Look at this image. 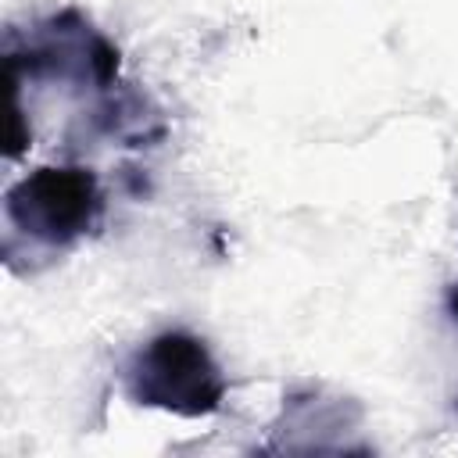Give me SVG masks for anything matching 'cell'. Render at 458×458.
I'll list each match as a JSON object with an SVG mask.
<instances>
[{"mask_svg": "<svg viewBox=\"0 0 458 458\" xmlns=\"http://www.w3.org/2000/svg\"><path fill=\"white\" fill-rule=\"evenodd\" d=\"M122 54L79 7L36 21L25 36L7 32L11 82H64L75 89H114Z\"/></svg>", "mask_w": 458, "mask_h": 458, "instance_id": "7a4b0ae2", "label": "cell"}, {"mask_svg": "<svg viewBox=\"0 0 458 458\" xmlns=\"http://www.w3.org/2000/svg\"><path fill=\"white\" fill-rule=\"evenodd\" d=\"M444 308H447V315L458 322V283L447 286V293H444Z\"/></svg>", "mask_w": 458, "mask_h": 458, "instance_id": "277c9868", "label": "cell"}, {"mask_svg": "<svg viewBox=\"0 0 458 458\" xmlns=\"http://www.w3.org/2000/svg\"><path fill=\"white\" fill-rule=\"evenodd\" d=\"M125 397L179 419H204L225 404L229 383L211 347L190 329H165L136 347L122 365Z\"/></svg>", "mask_w": 458, "mask_h": 458, "instance_id": "6da1fadb", "label": "cell"}, {"mask_svg": "<svg viewBox=\"0 0 458 458\" xmlns=\"http://www.w3.org/2000/svg\"><path fill=\"white\" fill-rule=\"evenodd\" d=\"M4 211L11 233L43 250H68L104 218L97 172L82 165H43L7 186Z\"/></svg>", "mask_w": 458, "mask_h": 458, "instance_id": "3957f363", "label": "cell"}]
</instances>
